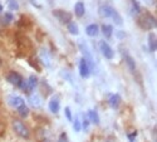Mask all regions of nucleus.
<instances>
[{
	"instance_id": "39448f33",
	"label": "nucleus",
	"mask_w": 157,
	"mask_h": 142,
	"mask_svg": "<svg viewBox=\"0 0 157 142\" xmlns=\"http://www.w3.org/2000/svg\"><path fill=\"white\" fill-rule=\"evenodd\" d=\"M99 49H101V52H102V54L106 57L107 59H113L114 52H113L112 47H111L107 42H101V43H99Z\"/></svg>"
},
{
	"instance_id": "9d476101",
	"label": "nucleus",
	"mask_w": 157,
	"mask_h": 142,
	"mask_svg": "<svg viewBox=\"0 0 157 142\" xmlns=\"http://www.w3.org/2000/svg\"><path fill=\"white\" fill-rule=\"evenodd\" d=\"M8 103H9L11 107L18 108L19 106L24 105V99L21 97H19V96H9L8 97Z\"/></svg>"
},
{
	"instance_id": "5701e85b",
	"label": "nucleus",
	"mask_w": 157,
	"mask_h": 142,
	"mask_svg": "<svg viewBox=\"0 0 157 142\" xmlns=\"http://www.w3.org/2000/svg\"><path fill=\"white\" fill-rule=\"evenodd\" d=\"M8 8L11 11H17V10H19V4L17 0H8Z\"/></svg>"
},
{
	"instance_id": "a211bd4d",
	"label": "nucleus",
	"mask_w": 157,
	"mask_h": 142,
	"mask_svg": "<svg viewBox=\"0 0 157 142\" xmlns=\"http://www.w3.org/2000/svg\"><path fill=\"white\" fill-rule=\"evenodd\" d=\"M101 29H102V33H103V35L106 36V38H109L112 36V33H113V28H112V25H109V24H103L102 27H101Z\"/></svg>"
},
{
	"instance_id": "f8f14e48",
	"label": "nucleus",
	"mask_w": 157,
	"mask_h": 142,
	"mask_svg": "<svg viewBox=\"0 0 157 142\" xmlns=\"http://www.w3.org/2000/svg\"><path fill=\"white\" fill-rule=\"evenodd\" d=\"M123 58H124V62H126V64H127L128 69H129L131 72H135V71H136V62L133 60V58L131 57L128 53H124V54H123Z\"/></svg>"
},
{
	"instance_id": "393cba45",
	"label": "nucleus",
	"mask_w": 157,
	"mask_h": 142,
	"mask_svg": "<svg viewBox=\"0 0 157 142\" xmlns=\"http://www.w3.org/2000/svg\"><path fill=\"white\" fill-rule=\"evenodd\" d=\"M73 128H74V131H75V132H79V131H81L82 125H81V121L78 120V118L74 121V123H73Z\"/></svg>"
},
{
	"instance_id": "b1692460",
	"label": "nucleus",
	"mask_w": 157,
	"mask_h": 142,
	"mask_svg": "<svg viewBox=\"0 0 157 142\" xmlns=\"http://www.w3.org/2000/svg\"><path fill=\"white\" fill-rule=\"evenodd\" d=\"M112 19H113V21L117 24V25H122L123 24V20H122V17L118 14V13H117L116 10L113 11V14H112V17H111Z\"/></svg>"
},
{
	"instance_id": "aec40b11",
	"label": "nucleus",
	"mask_w": 157,
	"mask_h": 142,
	"mask_svg": "<svg viewBox=\"0 0 157 142\" xmlns=\"http://www.w3.org/2000/svg\"><path fill=\"white\" fill-rule=\"evenodd\" d=\"M87 117L92 121L94 125H98V122H99V117H98V113L96 112V111H93V109H90V111H88V114H87Z\"/></svg>"
},
{
	"instance_id": "c85d7f7f",
	"label": "nucleus",
	"mask_w": 157,
	"mask_h": 142,
	"mask_svg": "<svg viewBox=\"0 0 157 142\" xmlns=\"http://www.w3.org/2000/svg\"><path fill=\"white\" fill-rule=\"evenodd\" d=\"M116 35H117V38H124V36H126V34H124L123 32H117Z\"/></svg>"
},
{
	"instance_id": "6ab92c4d",
	"label": "nucleus",
	"mask_w": 157,
	"mask_h": 142,
	"mask_svg": "<svg viewBox=\"0 0 157 142\" xmlns=\"http://www.w3.org/2000/svg\"><path fill=\"white\" fill-rule=\"evenodd\" d=\"M67 28H68V32L71 34H73V35H78V34H79V28H78V25L74 21L67 23Z\"/></svg>"
},
{
	"instance_id": "ddd939ff",
	"label": "nucleus",
	"mask_w": 157,
	"mask_h": 142,
	"mask_svg": "<svg viewBox=\"0 0 157 142\" xmlns=\"http://www.w3.org/2000/svg\"><path fill=\"white\" fill-rule=\"evenodd\" d=\"M147 44H148L150 52H156V49H157V40H156V34L155 33H150L148 34Z\"/></svg>"
},
{
	"instance_id": "412c9836",
	"label": "nucleus",
	"mask_w": 157,
	"mask_h": 142,
	"mask_svg": "<svg viewBox=\"0 0 157 142\" xmlns=\"http://www.w3.org/2000/svg\"><path fill=\"white\" fill-rule=\"evenodd\" d=\"M13 20H14V17H13L11 13H5V14H4L2 18H0V21H2L3 24H5V25L10 24Z\"/></svg>"
},
{
	"instance_id": "1a4fd4ad",
	"label": "nucleus",
	"mask_w": 157,
	"mask_h": 142,
	"mask_svg": "<svg viewBox=\"0 0 157 142\" xmlns=\"http://www.w3.org/2000/svg\"><path fill=\"white\" fill-rule=\"evenodd\" d=\"M98 11H99V14L103 18H111L112 14H113V11H114V9L112 6H109V5H101Z\"/></svg>"
},
{
	"instance_id": "423d86ee",
	"label": "nucleus",
	"mask_w": 157,
	"mask_h": 142,
	"mask_svg": "<svg viewBox=\"0 0 157 142\" xmlns=\"http://www.w3.org/2000/svg\"><path fill=\"white\" fill-rule=\"evenodd\" d=\"M6 81L9 83H11L13 86H15V87H20L21 83H23V78H21V75L17 72H10L8 73L6 75Z\"/></svg>"
},
{
	"instance_id": "f03ea898",
	"label": "nucleus",
	"mask_w": 157,
	"mask_h": 142,
	"mask_svg": "<svg viewBox=\"0 0 157 142\" xmlns=\"http://www.w3.org/2000/svg\"><path fill=\"white\" fill-rule=\"evenodd\" d=\"M13 128H14V131L17 132V135L18 136H20V137H23V138H29V130L27 128V126H25L23 122H20V121H18V120H15L14 122H13Z\"/></svg>"
},
{
	"instance_id": "cd10ccee",
	"label": "nucleus",
	"mask_w": 157,
	"mask_h": 142,
	"mask_svg": "<svg viewBox=\"0 0 157 142\" xmlns=\"http://www.w3.org/2000/svg\"><path fill=\"white\" fill-rule=\"evenodd\" d=\"M68 141V137H67V133H62L60 137H59V142H67Z\"/></svg>"
},
{
	"instance_id": "c756f323",
	"label": "nucleus",
	"mask_w": 157,
	"mask_h": 142,
	"mask_svg": "<svg viewBox=\"0 0 157 142\" xmlns=\"http://www.w3.org/2000/svg\"><path fill=\"white\" fill-rule=\"evenodd\" d=\"M145 3H148V4H153V0H143Z\"/></svg>"
},
{
	"instance_id": "a878e982",
	"label": "nucleus",
	"mask_w": 157,
	"mask_h": 142,
	"mask_svg": "<svg viewBox=\"0 0 157 142\" xmlns=\"http://www.w3.org/2000/svg\"><path fill=\"white\" fill-rule=\"evenodd\" d=\"M64 113H65V117H67L68 121H72V120H73V117H72V112H71V108H69V107H67V108L64 109Z\"/></svg>"
},
{
	"instance_id": "f3484780",
	"label": "nucleus",
	"mask_w": 157,
	"mask_h": 142,
	"mask_svg": "<svg viewBox=\"0 0 157 142\" xmlns=\"http://www.w3.org/2000/svg\"><path fill=\"white\" fill-rule=\"evenodd\" d=\"M120 102H121V97L118 94H111L108 98V103L112 108H118Z\"/></svg>"
},
{
	"instance_id": "f257e3e1",
	"label": "nucleus",
	"mask_w": 157,
	"mask_h": 142,
	"mask_svg": "<svg viewBox=\"0 0 157 142\" xmlns=\"http://www.w3.org/2000/svg\"><path fill=\"white\" fill-rule=\"evenodd\" d=\"M138 25L142 29H145V30H151V29L156 28V18L152 17L150 13L142 14L138 18Z\"/></svg>"
},
{
	"instance_id": "2eb2a0df",
	"label": "nucleus",
	"mask_w": 157,
	"mask_h": 142,
	"mask_svg": "<svg viewBox=\"0 0 157 142\" xmlns=\"http://www.w3.org/2000/svg\"><path fill=\"white\" fill-rule=\"evenodd\" d=\"M98 32H99V28L97 24H89L86 28V34L88 36H96L98 34Z\"/></svg>"
},
{
	"instance_id": "9b49d317",
	"label": "nucleus",
	"mask_w": 157,
	"mask_h": 142,
	"mask_svg": "<svg viewBox=\"0 0 157 142\" xmlns=\"http://www.w3.org/2000/svg\"><path fill=\"white\" fill-rule=\"evenodd\" d=\"M59 107H60L59 98H58V96H54L53 98L50 99V102H49V109H50L52 112H53V113H58Z\"/></svg>"
},
{
	"instance_id": "0eeeda50",
	"label": "nucleus",
	"mask_w": 157,
	"mask_h": 142,
	"mask_svg": "<svg viewBox=\"0 0 157 142\" xmlns=\"http://www.w3.org/2000/svg\"><path fill=\"white\" fill-rule=\"evenodd\" d=\"M79 74L82 78H88L89 74H90V68L88 66V63L84 58H82L79 60Z\"/></svg>"
},
{
	"instance_id": "2f4dec72",
	"label": "nucleus",
	"mask_w": 157,
	"mask_h": 142,
	"mask_svg": "<svg viewBox=\"0 0 157 142\" xmlns=\"http://www.w3.org/2000/svg\"><path fill=\"white\" fill-rule=\"evenodd\" d=\"M49 2H50V3H53V2H54V0H49Z\"/></svg>"
},
{
	"instance_id": "7ed1b4c3",
	"label": "nucleus",
	"mask_w": 157,
	"mask_h": 142,
	"mask_svg": "<svg viewBox=\"0 0 157 142\" xmlns=\"http://www.w3.org/2000/svg\"><path fill=\"white\" fill-rule=\"evenodd\" d=\"M79 48H81L82 54L84 56V59H86V60H87V63H88V66H89L90 71H94V69H96V63H94V58H93L92 53H90V52H89L88 47H87L86 44H81V45H79Z\"/></svg>"
},
{
	"instance_id": "4468645a",
	"label": "nucleus",
	"mask_w": 157,
	"mask_h": 142,
	"mask_svg": "<svg viewBox=\"0 0 157 142\" xmlns=\"http://www.w3.org/2000/svg\"><path fill=\"white\" fill-rule=\"evenodd\" d=\"M29 102H30V105L33 107H40L42 106V99H40V96H39L38 93H33L29 96Z\"/></svg>"
},
{
	"instance_id": "20e7f679",
	"label": "nucleus",
	"mask_w": 157,
	"mask_h": 142,
	"mask_svg": "<svg viewBox=\"0 0 157 142\" xmlns=\"http://www.w3.org/2000/svg\"><path fill=\"white\" fill-rule=\"evenodd\" d=\"M53 15L60 21V23H69L71 20H72V15L69 14L68 11H65V10H63V9H57V10H54L53 11Z\"/></svg>"
},
{
	"instance_id": "bb28decb",
	"label": "nucleus",
	"mask_w": 157,
	"mask_h": 142,
	"mask_svg": "<svg viewBox=\"0 0 157 142\" xmlns=\"http://www.w3.org/2000/svg\"><path fill=\"white\" fill-rule=\"evenodd\" d=\"M83 130L84 131H88V127H89V122H88V118H87V116H83Z\"/></svg>"
},
{
	"instance_id": "dca6fc26",
	"label": "nucleus",
	"mask_w": 157,
	"mask_h": 142,
	"mask_svg": "<svg viewBox=\"0 0 157 142\" xmlns=\"http://www.w3.org/2000/svg\"><path fill=\"white\" fill-rule=\"evenodd\" d=\"M74 13H75V15L78 18H81L84 15V13H86V6L82 2H78L75 5H74Z\"/></svg>"
},
{
	"instance_id": "7c9ffc66",
	"label": "nucleus",
	"mask_w": 157,
	"mask_h": 142,
	"mask_svg": "<svg viewBox=\"0 0 157 142\" xmlns=\"http://www.w3.org/2000/svg\"><path fill=\"white\" fill-rule=\"evenodd\" d=\"M2 11H3V5L0 4V13H2Z\"/></svg>"
},
{
	"instance_id": "4be33fe9",
	"label": "nucleus",
	"mask_w": 157,
	"mask_h": 142,
	"mask_svg": "<svg viewBox=\"0 0 157 142\" xmlns=\"http://www.w3.org/2000/svg\"><path fill=\"white\" fill-rule=\"evenodd\" d=\"M18 113L21 116V117H27V116L29 114V109H28L27 106H25V103L18 107Z\"/></svg>"
},
{
	"instance_id": "473e14b6",
	"label": "nucleus",
	"mask_w": 157,
	"mask_h": 142,
	"mask_svg": "<svg viewBox=\"0 0 157 142\" xmlns=\"http://www.w3.org/2000/svg\"><path fill=\"white\" fill-rule=\"evenodd\" d=\"M30 2H34V0H30Z\"/></svg>"
},
{
	"instance_id": "6e6552de",
	"label": "nucleus",
	"mask_w": 157,
	"mask_h": 142,
	"mask_svg": "<svg viewBox=\"0 0 157 142\" xmlns=\"http://www.w3.org/2000/svg\"><path fill=\"white\" fill-rule=\"evenodd\" d=\"M39 59L42 60V63L47 67H52V58H50V54L49 52L44 48H42L39 50Z\"/></svg>"
}]
</instances>
